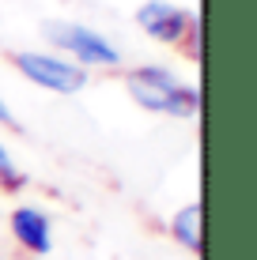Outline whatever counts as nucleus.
I'll use <instances>...</instances> for the list:
<instances>
[{
	"mask_svg": "<svg viewBox=\"0 0 257 260\" xmlns=\"http://www.w3.org/2000/svg\"><path fill=\"white\" fill-rule=\"evenodd\" d=\"M189 60H201V15L193 19V26H189V34H185V42L178 46Z\"/></svg>",
	"mask_w": 257,
	"mask_h": 260,
	"instance_id": "6e6552de",
	"label": "nucleus"
},
{
	"mask_svg": "<svg viewBox=\"0 0 257 260\" xmlns=\"http://www.w3.org/2000/svg\"><path fill=\"white\" fill-rule=\"evenodd\" d=\"M0 124H4V128H19L15 117H12V110H8V102H4V94H0Z\"/></svg>",
	"mask_w": 257,
	"mask_h": 260,
	"instance_id": "1a4fd4ad",
	"label": "nucleus"
},
{
	"mask_svg": "<svg viewBox=\"0 0 257 260\" xmlns=\"http://www.w3.org/2000/svg\"><path fill=\"white\" fill-rule=\"evenodd\" d=\"M12 68L19 72L26 83L42 87V91L49 94H79L87 83H91V72L72 64L68 57H61V53H34V49H19L12 53Z\"/></svg>",
	"mask_w": 257,
	"mask_h": 260,
	"instance_id": "7ed1b4c3",
	"label": "nucleus"
},
{
	"mask_svg": "<svg viewBox=\"0 0 257 260\" xmlns=\"http://www.w3.org/2000/svg\"><path fill=\"white\" fill-rule=\"evenodd\" d=\"M42 34H46V42L57 53H65L72 64L87 68V72L91 68H106V72L121 68V49L113 46L106 34L91 30V26H83V23L49 19V23H42Z\"/></svg>",
	"mask_w": 257,
	"mask_h": 260,
	"instance_id": "f03ea898",
	"label": "nucleus"
},
{
	"mask_svg": "<svg viewBox=\"0 0 257 260\" xmlns=\"http://www.w3.org/2000/svg\"><path fill=\"white\" fill-rule=\"evenodd\" d=\"M193 19H197V15H193L189 8L174 4V0H144V4L136 8V26H140L152 42L170 46V49H178L182 42H185Z\"/></svg>",
	"mask_w": 257,
	"mask_h": 260,
	"instance_id": "20e7f679",
	"label": "nucleus"
},
{
	"mask_svg": "<svg viewBox=\"0 0 257 260\" xmlns=\"http://www.w3.org/2000/svg\"><path fill=\"white\" fill-rule=\"evenodd\" d=\"M125 91L148 113H163V117H178V121H193L201 113V91L193 83H182L163 64L129 68L125 72Z\"/></svg>",
	"mask_w": 257,
	"mask_h": 260,
	"instance_id": "f257e3e1",
	"label": "nucleus"
},
{
	"mask_svg": "<svg viewBox=\"0 0 257 260\" xmlns=\"http://www.w3.org/2000/svg\"><path fill=\"white\" fill-rule=\"evenodd\" d=\"M8 226H12V238L23 253H31V256H49L53 253V222H49L46 211L23 204V208L12 211Z\"/></svg>",
	"mask_w": 257,
	"mask_h": 260,
	"instance_id": "39448f33",
	"label": "nucleus"
},
{
	"mask_svg": "<svg viewBox=\"0 0 257 260\" xmlns=\"http://www.w3.org/2000/svg\"><path fill=\"white\" fill-rule=\"evenodd\" d=\"M23 189H26V174L15 166V158L8 155V147L0 143V192L15 196V192H23Z\"/></svg>",
	"mask_w": 257,
	"mask_h": 260,
	"instance_id": "0eeeda50",
	"label": "nucleus"
},
{
	"mask_svg": "<svg viewBox=\"0 0 257 260\" xmlns=\"http://www.w3.org/2000/svg\"><path fill=\"white\" fill-rule=\"evenodd\" d=\"M170 238L189 253H201V204H185L170 219Z\"/></svg>",
	"mask_w": 257,
	"mask_h": 260,
	"instance_id": "423d86ee",
	"label": "nucleus"
}]
</instances>
